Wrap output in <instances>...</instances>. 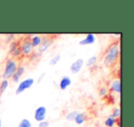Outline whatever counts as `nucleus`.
Returning a JSON list of instances; mask_svg holds the SVG:
<instances>
[{"label": "nucleus", "mask_w": 134, "mask_h": 127, "mask_svg": "<svg viewBox=\"0 0 134 127\" xmlns=\"http://www.w3.org/2000/svg\"><path fill=\"white\" fill-rule=\"evenodd\" d=\"M108 94V88L107 86H102L99 88L98 89V95L99 97L101 98H104V97H107Z\"/></svg>", "instance_id": "18"}, {"label": "nucleus", "mask_w": 134, "mask_h": 127, "mask_svg": "<svg viewBox=\"0 0 134 127\" xmlns=\"http://www.w3.org/2000/svg\"><path fill=\"white\" fill-rule=\"evenodd\" d=\"M18 66H19V64H18L17 60L11 57L8 58L5 64V69L2 74V79H8V80L16 73Z\"/></svg>", "instance_id": "2"}, {"label": "nucleus", "mask_w": 134, "mask_h": 127, "mask_svg": "<svg viewBox=\"0 0 134 127\" xmlns=\"http://www.w3.org/2000/svg\"><path fill=\"white\" fill-rule=\"evenodd\" d=\"M47 116V109L45 106H39L34 110V119L38 123H41L46 120Z\"/></svg>", "instance_id": "6"}, {"label": "nucleus", "mask_w": 134, "mask_h": 127, "mask_svg": "<svg viewBox=\"0 0 134 127\" xmlns=\"http://www.w3.org/2000/svg\"><path fill=\"white\" fill-rule=\"evenodd\" d=\"M120 114H121L120 108H119V107H117V108H114L113 110H112V112L109 116H111V117L114 118V119H119V118H120Z\"/></svg>", "instance_id": "20"}, {"label": "nucleus", "mask_w": 134, "mask_h": 127, "mask_svg": "<svg viewBox=\"0 0 134 127\" xmlns=\"http://www.w3.org/2000/svg\"><path fill=\"white\" fill-rule=\"evenodd\" d=\"M40 55H41V54H40L38 52H33L31 54H30V56H29V59H30V62L37 61V60H39Z\"/></svg>", "instance_id": "24"}, {"label": "nucleus", "mask_w": 134, "mask_h": 127, "mask_svg": "<svg viewBox=\"0 0 134 127\" xmlns=\"http://www.w3.org/2000/svg\"><path fill=\"white\" fill-rule=\"evenodd\" d=\"M0 127H2V120L0 118Z\"/></svg>", "instance_id": "28"}, {"label": "nucleus", "mask_w": 134, "mask_h": 127, "mask_svg": "<svg viewBox=\"0 0 134 127\" xmlns=\"http://www.w3.org/2000/svg\"><path fill=\"white\" fill-rule=\"evenodd\" d=\"M87 118H88V116H87V114H86V112H79L74 121H75L76 124L81 125V124H83V123H85L86 121H87Z\"/></svg>", "instance_id": "12"}, {"label": "nucleus", "mask_w": 134, "mask_h": 127, "mask_svg": "<svg viewBox=\"0 0 134 127\" xmlns=\"http://www.w3.org/2000/svg\"><path fill=\"white\" fill-rule=\"evenodd\" d=\"M19 47H20L22 57H29L34 52V48L32 47L30 39L28 37L19 40Z\"/></svg>", "instance_id": "3"}, {"label": "nucleus", "mask_w": 134, "mask_h": 127, "mask_svg": "<svg viewBox=\"0 0 134 127\" xmlns=\"http://www.w3.org/2000/svg\"><path fill=\"white\" fill-rule=\"evenodd\" d=\"M18 127H32L31 121H30L29 119H26V118H24V119H22L20 121H19Z\"/></svg>", "instance_id": "21"}, {"label": "nucleus", "mask_w": 134, "mask_h": 127, "mask_svg": "<svg viewBox=\"0 0 134 127\" xmlns=\"http://www.w3.org/2000/svg\"><path fill=\"white\" fill-rule=\"evenodd\" d=\"M96 35L94 33H87L86 35V37L83 38L82 40L79 41V45H82V46H86V45H91L94 44L96 43Z\"/></svg>", "instance_id": "8"}, {"label": "nucleus", "mask_w": 134, "mask_h": 127, "mask_svg": "<svg viewBox=\"0 0 134 127\" xmlns=\"http://www.w3.org/2000/svg\"><path fill=\"white\" fill-rule=\"evenodd\" d=\"M16 35L15 34H13V33H10V34H7V36H6V41H7V43H8L9 44L11 41H13L14 40H16Z\"/></svg>", "instance_id": "25"}, {"label": "nucleus", "mask_w": 134, "mask_h": 127, "mask_svg": "<svg viewBox=\"0 0 134 127\" xmlns=\"http://www.w3.org/2000/svg\"><path fill=\"white\" fill-rule=\"evenodd\" d=\"M10 55L12 56L11 58H13V59L17 60V59H19L20 57H22V54H21V50H20V47H18L17 49H16L15 51H14L13 52H12Z\"/></svg>", "instance_id": "23"}, {"label": "nucleus", "mask_w": 134, "mask_h": 127, "mask_svg": "<svg viewBox=\"0 0 134 127\" xmlns=\"http://www.w3.org/2000/svg\"><path fill=\"white\" fill-rule=\"evenodd\" d=\"M120 55V46L119 41H114L110 43L105 50L102 57V63L106 67H110L118 62Z\"/></svg>", "instance_id": "1"}, {"label": "nucleus", "mask_w": 134, "mask_h": 127, "mask_svg": "<svg viewBox=\"0 0 134 127\" xmlns=\"http://www.w3.org/2000/svg\"><path fill=\"white\" fill-rule=\"evenodd\" d=\"M53 41V38L50 37V36H42V41L40 44V46L38 47V52L40 54H42L43 52H47L51 48Z\"/></svg>", "instance_id": "5"}, {"label": "nucleus", "mask_w": 134, "mask_h": 127, "mask_svg": "<svg viewBox=\"0 0 134 127\" xmlns=\"http://www.w3.org/2000/svg\"><path fill=\"white\" fill-rule=\"evenodd\" d=\"M72 85V79L68 76H64L61 78L59 82V88L61 90H65L67 88H69Z\"/></svg>", "instance_id": "10"}, {"label": "nucleus", "mask_w": 134, "mask_h": 127, "mask_svg": "<svg viewBox=\"0 0 134 127\" xmlns=\"http://www.w3.org/2000/svg\"><path fill=\"white\" fill-rule=\"evenodd\" d=\"M19 46V40H14L13 41H11L9 43V45H8V52H9V54H11Z\"/></svg>", "instance_id": "16"}, {"label": "nucleus", "mask_w": 134, "mask_h": 127, "mask_svg": "<svg viewBox=\"0 0 134 127\" xmlns=\"http://www.w3.org/2000/svg\"><path fill=\"white\" fill-rule=\"evenodd\" d=\"M35 83V79L33 77H28V78L23 79L22 81L19 83L17 89L15 91L16 95H19V94L23 93L24 91H26L27 89H29L30 88H31L33 86V84Z\"/></svg>", "instance_id": "4"}, {"label": "nucleus", "mask_w": 134, "mask_h": 127, "mask_svg": "<svg viewBox=\"0 0 134 127\" xmlns=\"http://www.w3.org/2000/svg\"><path fill=\"white\" fill-rule=\"evenodd\" d=\"M97 63V55H92V56H90L87 60H86V62L85 64H86V66H87V67L91 68V67H93V66H95Z\"/></svg>", "instance_id": "14"}, {"label": "nucleus", "mask_w": 134, "mask_h": 127, "mask_svg": "<svg viewBox=\"0 0 134 127\" xmlns=\"http://www.w3.org/2000/svg\"><path fill=\"white\" fill-rule=\"evenodd\" d=\"M61 58H62V55L60 54H55V55L50 60V63L49 64H50L51 66H56V65L61 61Z\"/></svg>", "instance_id": "22"}, {"label": "nucleus", "mask_w": 134, "mask_h": 127, "mask_svg": "<svg viewBox=\"0 0 134 127\" xmlns=\"http://www.w3.org/2000/svg\"><path fill=\"white\" fill-rule=\"evenodd\" d=\"M116 124H117V119H114L111 116L107 117L104 121L105 127H114Z\"/></svg>", "instance_id": "15"}, {"label": "nucleus", "mask_w": 134, "mask_h": 127, "mask_svg": "<svg viewBox=\"0 0 134 127\" xmlns=\"http://www.w3.org/2000/svg\"><path fill=\"white\" fill-rule=\"evenodd\" d=\"M25 72H26V67H25V66H23V65H19L15 74L17 76H19V77H21L25 74Z\"/></svg>", "instance_id": "19"}, {"label": "nucleus", "mask_w": 134, "mask_h": 127, "mask_svg": "<svg viewBox=\"0 0 134 127\" xmlns=\"http://www.w3.org/2000/svg\"><path fill=\"white\" fill-rule=\"evenodd\" d=\"M49 125H50V123L47 120L39 123V127H49Z\"/></svg>", "instance_id": "27"}, {"label": "nucleus", "mask_w": 134, "mask_h": 127, "mask_svg": "<svg viewBox=\"0 0 134 127\" xmlns=\"http://www.w3.org/2000/svg\"><path fill=\"white\" fill-rule=\"evenodd\" d=\"M84 65H85V60L83 58H78V59H76L75 61H74L71 64V66H70V72L72 74L76 75V74H78L82 70Z\"/></svg>", "instance_id": "7"}, {"label": "nucleus", "mask_w": 134, "mask_h": 127, "mask_svg": "<svg viewBox=\"0 0 134 127\" xmlns=\"http://www.w3.org/2000/svg\"><path fill=\"white\" fill-rule=\"evenodd\" d=\"M20 78H21V77H19V76H17L16 74H14V75L12 76L11 77H10V79H11L12 82H13V83H16V84H17V83H19V82H20Z\"/></svg>", "instance_id": "26"}, {"label": "nucleus", "mask_w": 134, "mask_h": 127, "mask_svg": "<svg viewBox=\"0 0 134 127\" xmlns=\"http://www.w3.org/2000/svg\"><path fill=\"white\" fill-rule=\"evenodd\" d=\"M79 110H71V112H69L68 113L65 115V119L67 120V121H74L75 119V117H76V115L78 114Z\"/></svg>", "instance_id": "17"}, {"label": "nucleus", "mask_w": 134, "mask_h": 127, "mask_svg": "<svg viewBox=\"0 0 134 127\" xmlns=\"http://www.w3.org/2000/svg\"><path fill=\"white\" fill-rule=\"evenodd\" d=\"M8 86H9V80L8 79H2L0 81V97L6 92Z\"/></svg>", "instance_id": "13"}, {"label": "nucleus", "mask_w": 134, "mask_h": 127, "mask_svg": "<svg viewBox=\"0 0 134 127\" xmlns=\"http://www.w3.org/2000/svg\"><path fill=\"white\" fill-rule=\"evenodd\" d=\"M108 90H110L111 92H114L116 94H120L121 92V82L119 78H115L113 80H111L109 84V88Z\"/></svg>", "instance_id": "9"}, {"label": "nucleus", "mask_w": 134, "mask_h": 127, "mask_svg": "<svg viewBox=\"0 0 134 127\" xmlns=\"http://www.w3.org/2000/svg\"><path fill=\"white\" fill-rule=\"evenodd\" d=\"M29 39H30L32 47L35 49V48H38V47L40 46V44L41 43V41H42V36L41 35H30V38H29Z\"/></svg>", "instance_id": "11"}]
</instances>
